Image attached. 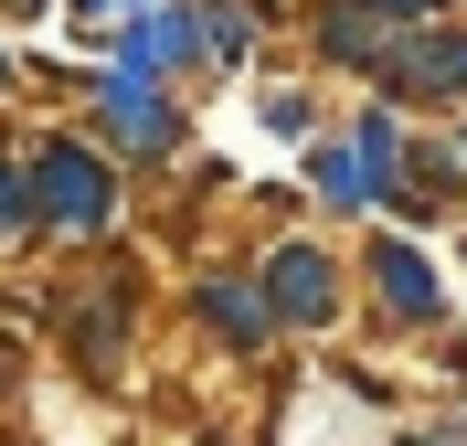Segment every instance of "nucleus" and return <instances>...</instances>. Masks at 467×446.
I'll return each mask as SVG.
<instances>
[{
  "instance_id": "nucleus-8",
  "label": "nucleus",
  "mask_w": 467,
  "mask_h": 446,
  "mask_svg": "<svg viewBox=\"0 0 467 446\" xmlns=\"http://www.w3.org/2000/svg\"><path fill=\"white\" fill-rule=\"evenodd\" d=\"M22 223V181H11V160H0V234Z\"/></svg>"
},
{
  "instance_id": "nucleus-9",
  "label": "nucleus",
  "mask_w": 467,
  "mask_h": 446,
  "mask_svg": "<svg viewBox=\"0 0 467 446\" xmlns=\"http://www.w3.org/2000/svg\"><path fill=\"white\" fill-rule=\"evenodd\" d=\"M361 11H382V22H393V11H436V0H361Z\"/></svg>"
},
{
  "instance_id": "nucleus-4",
  "label": "nucleus",
  "mask_w": 467,
  "mask_h": 446,
  "mask_svg": "<svg viewBox=\"0 0 467 446\" xmlns=\"http://www.w3.org/2000/svg\"><path fill=\"white\" fill-rule=\"evenodd\" d=\"M372 287L393 297L404 319H436V276H425V255H414V244H382V255H372Z\"/></svg>"
},
{
  "instance_id": "nucleus-5",
  "label": "nucleus",
  "mask_w": 467,
  "mask_h": 446,
  "mask_svg": "<svg viewBox=\"0 0 467 446\" xmlns=\"http://www.w3.org/2000/svg\"><path fill=\"white\" fill-rule=\"evenodd\" d=\"M276 308H297V319L329 308V255L319 244H287V255H276Z\"/></svg>"
},
{
  "instance_id": "nucleus-3",
  "label": "nucleus",
  "mask_w": 467,
  "mask_h": 446,
  "mask_svg": "<svg viewBox=\"0 0 467 446\" xmlns=\"http://www.w3.org/2000/svg\"><path fill=\"white\" fill-rule=\"evenodd\" d=\"M107 118H117V139H139V149H171V107L149 96V75H107Z\"/></svg>"
},
{
  "instance_id": "nucleus-10",
  "label": "nucleus",
  "mask_w": 467,
  "mask_h": 446,
  "mask_svg": "<svg viewBox=\"0 0 467 446\" xmlns=\"http://www.w3.org/2000/svg\"><path fill=\"white\" fill-rule=\"evenodd\" d=\"M75 11H107V0H75Z\"/></svg>"
},
{
  "instance_id": "nucleus-1",
  "label": "nucleus",
  "mask_w": 467,
  "mask_h": 446,
  "mask_svg": "<svg viewBox=\"0 0 467 446\" xmlns=\"http://www.w3.org/2000/svg\"><path fill=\"white\" fill-rule=\"evenodd\" d=\"M32 202L54 213V223H107V202H117V181H107V160H86V149H43V181H32Z\"/></svg>"
},
{
  "instance_id": "nucleus-6",
  "label": "nucleus",
  "mask_w": 467,
  "mask_h": 446,
  "mask_svg": "<svg viewBox=\"0 0 467 446\" xmlns=\"http://www.w3.org/2000/svg\"><path fill=\"white\" fill-rule=\"evenodd\" d=\"M202 308L234 329V340H255V329H265V297H255V287H202Z\"/></svg>"
},
{
  "instance_id": "nucleus-7",
  "label": "nucleus",
  "mask_w": 467,
  "mask_h": 446,
  "mask_svg": "<svg viewBox=\"0 0 467 446\" xmlns=\"http://www.w3.org/2000/svg\"><path fill=\"white\" fill-rule=\"evenodd\" d=\"M319 192H329V202H361V192H372V171H361L350 149H329V160H319Z\"/></svg>"
},
{
  "instance_id": "nucleus-11",
  "label": "nucleus",
  "mask_w": 467,
  "mask_h": 446,
  "mask_svg": "<svg viewBox=\"0 0 467 446\" xmlns=\"http://www.w3.org/2000/svg\"><path fill=\"white\" fill-rule=\"evenodd\" d=\"M11 11H32V0H11Z\"/></svg>"
},
{
  "instance_id": "nucleus-2",
  "label": "nucleus",
  "mask_w": 467,
  "mask_h": 446,
  "mask_svg": "<svg viewBox=\"0 0 467 446\" xmlns=\"http://www.w3.org/2000/svg\"><path fill=\"white\" fill-rule=\"evenodd\" d=\"M382 75L414 86V96H467V32H446V43H393Z\"/></svg>"
}]
</instances>
